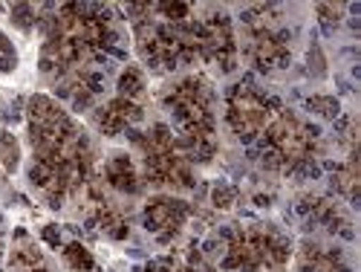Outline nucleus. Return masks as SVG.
Instances as JSON below:
<instances>
[{"label":"nucleus","mask_w":361,"mask_h":272,"mask_svg":"<svg viewBox=\"0 0 361 272\" xmlns=\"http://www.w3.org/2000/svg\"><path fill=\"white\" fill-rule=\"evenodd\" d=\"M171 113L179 125L185 128L188 142L202 145L205 139H212L214 131V113H212V93H208V84L200 78H188L183 81L173 96H171Z\"/></svg>","instance_id":"f257e3e1"}]
</instances>
